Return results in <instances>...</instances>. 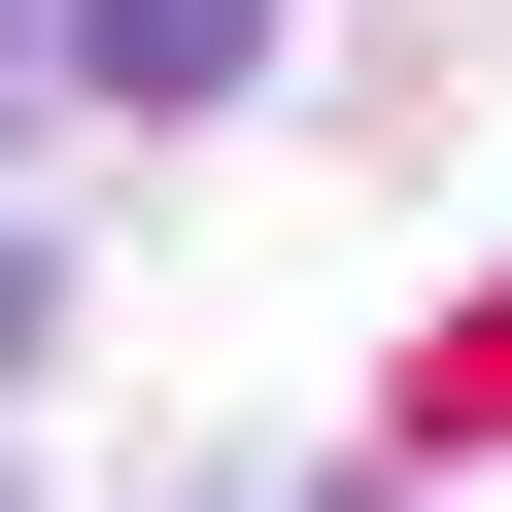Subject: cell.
<instances>
[{"mask_svg": "<svg viewBox=\"0 0 512 512\" xmlns=\"http://www.w3.org/2000/svg\"><path fill=\"white\" fill-rule=\"evenodd\" d=\"M274 69V0H103V103H239Z\"/></svg>", "mask_w": 512, "mask_h": 512, "instance_id": "cell-1", "label": "cell"}, {"mask_svg": "<svg viewBox=\"0 0 512 512\" xmlns=\"http://www.w3.org/2000/svg\"><path fill=\"white\" fill-rule=\"evenodd\" d=\"M69 69H103V0H0V137H35V103H69Z\"/></svg>", "mask_w": 512, "mask_h": 512, "instance_id": "cell-2", "label": "cell"}, {"mask_svg": "<svg viewBox=\"0 0 512 512\" xmlns=\"http://www.w3.org/2000/svg\"><path fill=\"white\" fill-rule=\"evenodd\" d=\"M35 342H69V274H35V239H0V376H35Z\"/></svg>", "mask_w": 512, "mask_h": 512, "instance_id": "cell-3", "label": "cell"}, {"mask_svg": "<svg viewBox=\"0 0 512 512\" xmlns=\"http://www.w3.org/2000/svg\"><path fill=\"white\" fill-rule=\"evenodd\" d=\"M342 512H410V478H342Z\"/></svg>", "mask_w": 512, "mask_h": 512, "instance_id": "cell-4", "label": "cell"}]
</instances>
